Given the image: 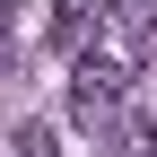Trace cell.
<instances>
[{"instance_id":"1","label":"cell","mask_w":157,"mask_h":157,"mask_svg":"<svg viewBox=\"0 0 157 157\" xmlns=\"http://www.w3.org/2000/svg\"><path fill=\"white\" fill-rule=\"evenodd\" d=\"M122 87H131V70H122V61H96V52H78V70H70V122H78V131L122 122Z\"/></svg>"},{"instance_id":"2","label":"cell","mask_w":157,"mask_h":157,"mask_svg":"<svg viewBox=\"0 0 157 157\" xmlns=\"http://www.w3.org/2000/svg\"><path fill=\"white\" fill-rule=\"evenodd\" d=\"M96 35V0H52V52H87Z\"/></svg>"},{"instance_id":"3","label":"cell","mask_w":157,"mask_h":157,"mask_svg":"<svg viewBox=\"0 0 157 157\" xmlns=\"http://www.w3.org/2000/svg\"><path fill=\"white\" fill-rule=\"evenodd\" d=\"M105 9H113V26H122L131 44H140V35L157 26V0H105Z\"/></svg>"},{"instance_id":"4","label":"cell","mask_w":157,"mask_h":157,"mask_svg":"<svg viewBox=\"0 0 157 157\" xmlns=\"http://www.w3.org/2000/svg\"><path fill=\"white\" fill-rule=\"evenodd\" d=\"M9 157H52V122H17L9 131Z\"/></svg>"},{"instance_id":"5","label":"cell","mask_w":157,"mask_h":157,"mask_svg":"<svg viewBox=\"0 0 157 157\" xmlns=\"http://www.w3.org/2000/svg\"><path fill=\"white\" fill-rule=\"evenodd\" d=\"M0 44H9V9H0Z\"/></svg>"}]
</instances>
